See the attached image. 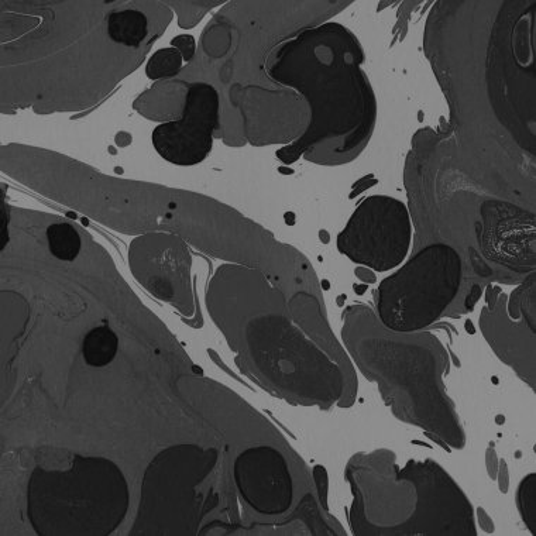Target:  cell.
<instances>
[{"label":"cell","mask_w":536,"mask_h":536,"mask_svg":"<svg viewBox=\"0 0 536 536\" xmlns=\"http://www.w3.org/2000/svg\"><path fill=\"white\" fill-rule=\"evenodd\" d=\"M291 50L304 67L292 77L281 78L308 96L312 126L297 147L333 139L340 142V156L364 146L376 120V101L362 67V50L349 30L331 24L294 41Z\"/></svg>","instance_id":"obj_1"},{"label":"cell","mask_w":536,"mask_h":536,"mask_svg":"<svg viewBox=\"0 0 536 536\" xmlns=\"http://www.w3.org/2000/svg\"><path fill=\"white\" fill-rule=\"evenodd\" d=\"M462 276V259L453 247H425L380 284L376 297L380 321L397 333L434 324L458 297Z\"/></svg>","instance_id":"obj_2"},{"label":"cell","mask_w":536,"mask_h":536,"mask_svg":"<svg viewBox=\"0 0 536 536\" xmlns=\"http://www.w3.org/2000/svg\"><path fill=\"white\" fill-rule=\"evenodd\" d=\"M411 245V218L400 199L373 195L364 199L338 237V249L374 271L400 266Z\"/></svg>","instance_id":"obj_3"},{"label":"cell","mask_w":536,"mask_h":536,"mask_svg":"<svg viewBox=\"0 0 536 536\" xmlns=\"http://www.w3.org/2000/svg\"><path fill=\"white\" fill-rule=\"evenodd\" d=\"M219 123V95L212 85L197 82L188 89L184 118L156 127L153 144L164 160L195 166L211 153Z\"/></svg>","instance_id":"obj_4"},{"label":"cell","mask_w":536,"mask_h":536,"mask_svg":"<svg viewBox=\"0 0 536 536\" xmlns=\"http://www.w3.org/2000/svg\"><path fill=\"white\" fill-rule=\"evenodd\" d=\"M479 233L481 252L487 259L518 271L535 268V216L505 204L487 202Z\"/></svg>","instance_id":"obj_5"},{"label":"cell","mask_w":536,"mask_h":536,"mask_svg":"<svg viewBox=\"0 0 536 536\" xmlns=\"http://www.w3.org/2000/svg\"><path fill=\"white\" fill-rule=\"evenodd\" d=\"M149 22L139 10L127 9L113 12L108 19L109 37L126 47H137L146 39Z\"/></svg>","instance_id":"obj_6"},{"label":"cell","mask_w":536,"mask_h":536,"mask_svg":"<svg viewBox=\"0 0 536 536\" xmlns=\"http://www.w3.org/2000/svg\"><path fill=\"white\" fill-rule=\"evenodd\" d=\"M119 339L108 326L92 329L84 339V359L92 367L108 366L118 353Z\"/></svg>","instance_id":"obj_7"},{"label":"cell","mask_w":536,"mask_h":536,"mask_svg":"<svg viewBox=\"0 0 536 536\" xmlns=\"http://www.w3.org/2000/svg\"><path fill=\"white\" fill-rule=\"evenodd\" d=\"M48 247L58 260L72 261L81 252V237L70 223H56L47 229Z\"/></svg>","instance_id":"obj_8"},{"label":"cell","mask_w":536,"mask_h":536,"mask_svg":"<svg viewBox=\"0 0 536 536\" xmlns=\"http://www.w3.org/2000/svg\"><path fill=\"white\" fill-rule=\"evenodd\" d=\"M181 53L174 48H164L157 51L149 64H147V75L151 79L171 78L181 70Z\"/></svg>","instance_id":"obj_9"},{"label":"cell","mask_w":536,"mask_h":536,"mask_svg":"<svg viewBox=\"0 0 536 536\" xmlns=\"http://www.w3.org/2000/svg\"><path fill=\"white\" fill-rule=\"evenodd\" d=\"M518 504L522 518L527 522L528 528L535 534L536 528V481L535 474H529L527 479L522 481L520 491H518Z\"/></svg>","instance_id":"obj_10"},{"label":"cell","mask_w":536,"mask_h":536,"mask_svg":"<svg viewBox=\"0 0 536 536\" xmlns=\"http://www.w3.org/2000/svg\"><path fill=\"white\" fill-rule=\"evenodd\" d=\"M173 46L178 48L184 60L190 61L194 56L195 44L191 36L177 37V39L173 40Z\"/></svg>","instance_id":"obj_11"}]
</instances>
